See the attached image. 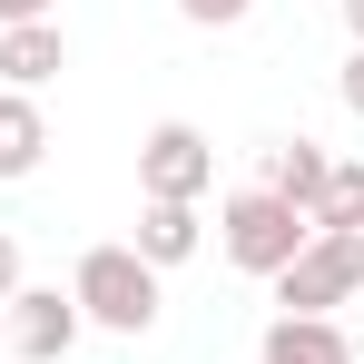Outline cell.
I'll return each instance as SVG.
<instances>
[{
    "label": "cell",
    "instance_id": "2e32d148",
    "mask_svg": "<svg viewBox=\"0 0 364 364\" xmlns=\"http://www.w3.org/2000/svg\"><path fill=\"white\" fill-rule=\"evenodd\" d=\"M335 10H345V30H355V50H364V0H335Z\"/></svg>",
    "mask_w": 364,
    "mask_h": 364
},
{
    "label": "cell",
    "instance_id": "e0dca14e",
    "mask_svg": "<svg viewBox=\"0 0 364 364\" xmlns=\"http://www.w3.org/2000/svg\"><path fill=\"white\" fill-rule=\"evenodd\" d=\"M0 355H10V325H0Z\"/></svg>",
    "mask_w": 364,
    "mask_h": 364
},
{
    "label": "cell",
    "instance_id": "8992f818",
    "mask_svg": "<svg viewBox=\"0 0 364 364\" xmlns=\"http://www.w3.org/2000/svg\"><path fill=\"white\" fill-rule=\"evenodd\" d=\"M325 178H335V158H325L315 138H266V148H256V187H266V197H286L305 227H315V197H325Z\"/></svg>",
    "mask_w": 364,
    "mask_h": 364
},
{
    "label": "cell",
    "instance_id": "7a4b0ae2",
    "mask_svg": "<svg viewBox=\"0 0 364 364\" xmlns=\"http://www.w3.org/2000/svg\"><path fill=\"white\" fill-rule=\"evenodd\" d=\"M305 237H315V227H305L286 197H266V187H237V197L217 207V246H227V266H237V276H266V286L305 256Z\"/></svg>",
    "mask_w": 364,
    "mask_h": 364
},
{
    "label": "cell",
    "instance_id": "4fadbf2b",
    "mask_svg": "<svg viewBox=\"0 0 364 364\" xmlns=\"http://www.w3.org/2000/svg\"><path fill=\"white\" fill-rule=\"evenodd\" d=\"M335 99H345V109L364 119V50H345V69H335Z\"/></svg>",
    "mask_w": 364,
    "mask_h": 364
},
{
    "label": "cell",
    "instance_id": "9c48e42d",
    "mask_svg": "<svg viewBox=\"0 0 364 364\" xmlns=\"http://www.w3.org/2000/svg\"><path fill=\"white\" fill-rule=\"evenodd\" d=\"M138 256H148V266H158V276H168V266H187V256H197V246H207V227H197V207H168V197H138Z\"/></svg>",
    "mask_w": 364,
    "mask_h": 364
},
{
    "label": "cell",
    "instance_id": "9a60e30c",
    "mask_svg": "<svg viewBox=\"0 0 364 364\" xmlns=\"http://www.w3.org/2000/svg\"><path fill=\"white\" fill-rule=\"evenodd\" d=\"M30 20H50V0H0V30H30Z\"/></svg>",
    "mask_w": 364,
    "mask_h": 364
},
{
    "label": "cell",
    "instance_id": "52a82bcc",
    "mask_svg": "<svg viewBox=\"0 0 364 364\" xmlns=\"http://www.w3.org/2000/svg\"><path fill=\"white\" fill-rule=\"evenodd\" d=\"M256 364H355V335L335 315H276L256 335Z\"/></svg>",
    "mask_w": 364,
    "mask_h": 364
},
{
    "label": "cell",
    "instance_id": "277c9868",
    "mask_svg": "<svg viewBox=\"0 0 364 364\" xmlns=\"http://www.w3.org/2000/svg\"><path fill=\"white\" fill-rule=\"evenodd\" d=\"M217 187V148H207V128L187 119H158L138 138V197H168V207H197Z\"/></svg>",
    "mask_w": 364,
    "mask_h": 364
},
{
    "label": "cell",
    "instance_id": "7c38bea8",
    "mask_svg": "<svg viewBox=\"0 0 364 364\" xmlns=\"http://www.w3.org/2000/svg\"><path fill=\"white\" fill-rule=\"evenodd\" d=\"M246 10H256V0H178V20H187V30H237Z\"/></svg>",
    "mask_w": 364,
    "mask_h": 364
},
{
    "label": "cell",
    "instance_id": "5bb4252c",
    "mask_svg": "<svg viewBox=\"0 0 364 364\" xmlns=\"http://www.w3.org/2000/svg\"><path fill=\"white\" fill-rule=\"evenodd\" d=\"M20 296V237H10V227H0V305Z\"/></svg>",
    "mask_w": 364,
    "mask_h": 364
},
{
    "label": "cell",
    "instance_id": "3957f363",
    "mask_svg": "<svg viewBox=\"0 0 364 364\" xmlns=\"http://www.w3.org/2000/svg\"><path fill=\"white\" fill-rule=\"evenodd\" d=\"M364 296V227H345V237H305V256L276 276V305L286 315H335V305Z\"/></svg>",
    "mask_w": 364,
    "mask_h": 364
},
{
    "label": "cell",
    "instance_id": "6da1fadb",
    "mask_svg": "<svg viewBox=\"0 0 364 364\" xmlns=\"http://www.w3.org/2000/svg\"><path fill=\"white\" fill-rule=\"evenodd\" d=\"M69 305H79V325L148 335V325H158V266H148L138 246H89L79 276H69Z\"/></svg>",
    "mask_w": 364,
    "mask_h": 364
},
{
    "label": "cell",
    "instance_id": "5b68a950",
    "mask_svg": "<svg viewBox=\"0 0 364 364\" xmlns=\"http://www.w3.org/2000/svg\"><path fill=\"white\" fill-rule=\"evenodd\" d=\"M69 345H79V305L60 286H20L10 296V355L20 364H60Z\"/></svg>",
    "mask_w": 364,
    "mask_h": 364
},
{
    "label": "cell",
    "instance_id": "ba28073f",
    "mask_svg": "<svg viewBox=\"0 0 364 364\" xmlns=\"http://www.w3.org/2000/svg\"><path fill=\"white\" fill-rule=\"evenodd\" d=\"M69 69V40H60V20H30V30H0V79L30 99V89H50Z\"/></svg>",
    "mask_w": 364,
    "mask_h": 364
},
{
    "label": "cell",
    "instance_id": "30bf717a",
    "mask_svg": "<svg viewBox=\"0 0 364 364\" xmlns=\"http://www.w3.org/2000/svg\"><path fill=\"white\" fill-rule=\"evenodd\" d=\"M40 158H50V119H40V99L0 89V178H30Z\"/></svg>",
    "mask_w": 364,
    "mask_h": 364
},
{
    "label": "cell",
    "instance_id": "8fae6325",
    "mask_svg": "<svg viewBox=\"0 0 364 364\" xmlns=\"http://www.w3.org/2000/svg\"><path fill=\"white\" fill-rule=\"evenodd\" d=\"M345 227H364V158H335V178L315 197V237H345Z\"/></svg>",
    "mask_w": 364,
    "mask_h": 364
}]
</instances>
